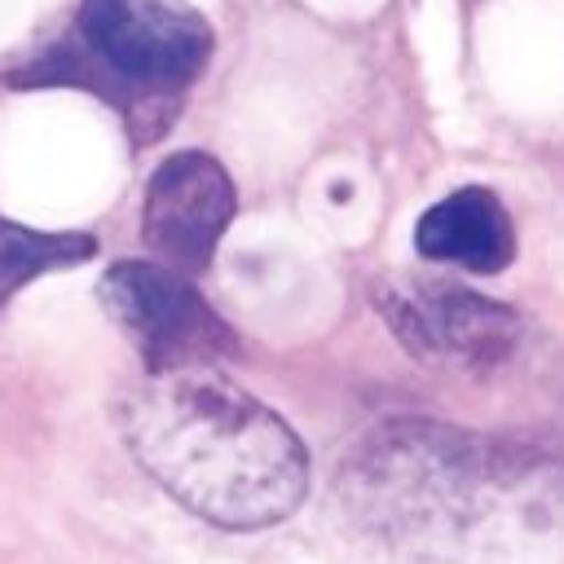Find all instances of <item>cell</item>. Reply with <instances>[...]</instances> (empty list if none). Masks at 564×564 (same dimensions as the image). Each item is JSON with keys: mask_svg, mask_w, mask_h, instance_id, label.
<instances>
[{"mask_svg": "<svg viewBox=\"0 0 564 564\" xmlns=\"http://www.w3.org/2000/svg\"><path fill=\"white\" fill-rule=\"evenodd\" d=\"M119 427L141 471L216 529L256 533L304 502V441L216 366L145 370L119 405Z\"/></svg>", "mask_w": 564, "mask_h": 564, "instance_id": "obj_1", "label": "cell"}, {"mask_svg": "<svg viewBox=\"0 0 564 564\" xmlns=\"http://www.w3.org/2000/svg\"><path fill=\"white\" fill-rule=\"evenodd\" d=\"M216 48L212 22L185 0H79L75 18L4 66L13 88H84L110 101L137 145L176 119Z\"/></svg>", "mask_w": 564, "mask_h": 564, "instance_id": "obj_2", "label": "cell"}, {"mask_svg": "<svg viewBox=\"0 0 564 564\" xmlns=\"http://www.w3.org/2000/svg\"><path fill=\"white\" fill-rule=\"evenodd\" d=\"M110 322L132 339L145 370L216 366L238 348L220 313L198 295L194 278L159 260H119L97 286Z\"/></svg>", "mask_w": 564, "mask_h": 564, "instance_id": "obj_3", "label": "cell"}, {"mask_svg": "<svg viewBox=\"0 0 564 564\" xmlns=\"http://www.w3.org/2000/svg\"><path fill=\"white\" fill-rule=\"evenodd\" d=\"M375 300L414 357L454 370H489L520 339L516 313L467 286H449V282L383 286L375 291Z\"/></svg>", "mask_w": 564, "mask_h": 564, "instance_id": "obj_4", "label": "cell"}, {"mask_svg": "<svg viewBox=\"0 0 564 564\" xmlns=\"http://www.w3.org/2000/svg\"><path fill=\"white\" fill-rule=\"evenodd\" d=\"M238 207L229 172L203 154V150H176L167 154L141 203V238L150 256L185 278L207 273L220 234L229 229Z\"/></svg>", "mask_w": 564, "mask_h": 564, "instance_id": "obj_5", "label": "cell"}, {"mask_svg": "<svg viewBox=\"0 0 564 564\" xmlns=\"http://www.w3.org/2000/svg\"><path fill=\"white\" fill-rule=\"evenodd\" d=\"M414 247L419 256L441 260V264H463L471 273H498L516 256V225L494 189L463 185L436 198L419 216Z\"/></svg>", "mask_w": 564, "mask_h": 564, "instance_id": "obj_6", "label": "cell"}, {"mask_svg": "<svg viewBox=\"0 0 564 564\" xmlns=\"http://www.w3.org/2000/svg\"><path fill=\"white\" fill-rule=\"evenodd\" d=\"M93 251L97 242L88 234H48V229L0 220V308L35 278L53 269H75L93 260Z\"/></svg>", "mask_w": 564, "mask_h": 564, "instance_id": "obj_7", "label": "cell"}]
</instances>
